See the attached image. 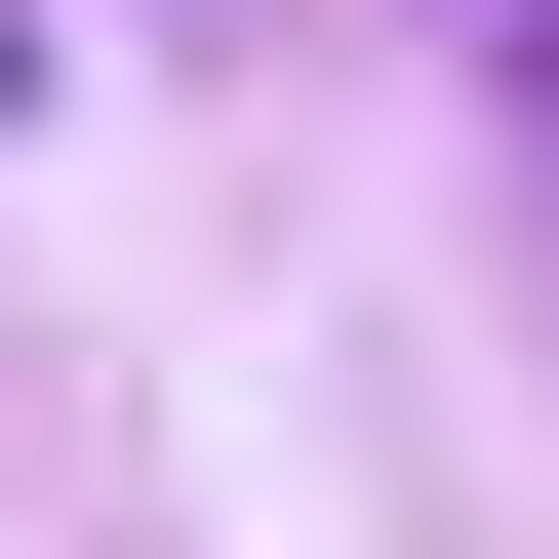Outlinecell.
I'll return each instance as SVG.
<instances>
[{
  "label": "cell",
  "instance_id": "obj_1",
  "mask_svg": "<svg viewBox=\"0 0 559 559\" xmlns=\"http://www.w3.org/2000/svg\"><path fill=\"white\" fill-rule=\"evenodd\" d=\"M479 81H520V120H559V0H479Z\"/></svg>",
  "mask_w": 559,
  "mask_h": 559
}]
</instances>
